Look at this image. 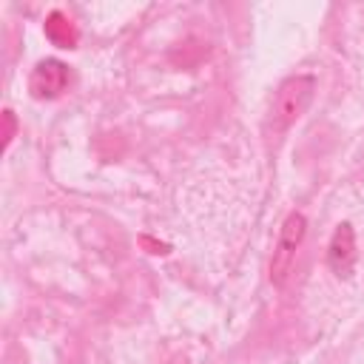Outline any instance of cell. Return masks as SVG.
I'll return each mask as SVG.
<instances>
[{"label":"cell","instance_id":"6da1fadb","mask_svg":"<svg viewBox=\"0 0 364 364\" xmlns=\"http://www.w3.org/2000/svg\"><path fill=\"white\" fill-rule=\"evenodd\" d=\"M316 94V80L310 74H293L287 77L273 97V108H270V122L273 131H287L313 102Z\"/></svg>","mask_w":364,"mask_h":364},{"label":"cell","instance_id":"7a4b0ae2","mask_svg":"<svg viewBox=\"0 0 364 364\" xmlns=\"http://www.w3.org/2000/svg\"><path fill=\"white\" fill-rule=\"evenodd\" d=\"M304 233H307L304 213L301 210H290L287 219H284V225H282V233H279L273 259H270V282L276 287H284V282H287V276L293 270V262H296V250L304 242Z\"/></svg>","mask_w":364,"mask_h":364},{"label":"cell","instance_id":"3957f363","mask_svg":"<svg viewBox=\"0 0 364 364\" xmlns=\"http://www.w3.org/2000/svg\"><path fill=\"white\" fill-rule=\"evenodd\" d=\"M68 85V65L60 60H40L28 77V91L34 100H54Z\"/></svg>","mask_w":364,"mask_h":364},{"label":"cell","instance_id":"277c9868","mask_svg":"<svg viewBox=\"0 0 364 364\" xmlns=\"http://www.w3.org/2000/svg\"><path fill=\"white\" fill-rule=\"evenodd\" d=\"M327 264L338 279H347L355 267V230L350 222H341L333 236H330V247H327Z\"/></svg>","mask_w":364,"mask_h":364},{"label":"cell","instance_id":"5b68a950","mask_svg":"<svg viewBox=\"0 0 364 364\" xmlns=\"http://www.w3.org/2000/svg\"><path fill=\"white\" fill-rule=\"evenodd\" d=\"M43 31H46V37H48L57 48H77V43H80L77 26H74L63 11H51V14L46 17V23H43Z\"/></svg>","mask_w":364,"mask_h":364},{"label":"cell","instance_id":"8992f818","mask_svg":"<svg viewBox=\"0 0 364 364\" xmlns=\"http://www.w3.org/2000/svg\"><path fill=\"white\" fill-rule=\"evenodd\" d=\"M14 131H17V119H14V111H3V148H9L11 145V139H14Z\"/></svg>","mask_w":364,"mask_h":364},{"label":"cell","instance_id":"52a82bcc","mask_svg":"<svg viewBox=\"0 0 364 364\" xmlns=\"http://www.w3.org/2000/svg\"><path fill=\"white\" fill-rule=\"evenodd\" d=\"M139 242H142L145 247H151V253H168V245H159V242H151L148 236H142Z\"/></svg>","mask_w":364,"mask_h":364}]
</instances>
